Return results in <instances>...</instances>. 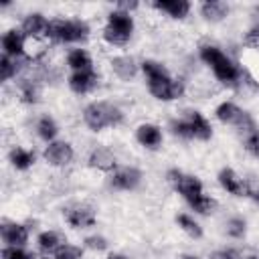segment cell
I'll list each match as a JSON object with an SVG mask.
<instances>
[{
  "instance_id": "603a6c76",
  "label": "cell",
  "mask_w": 259,
  "mask_h": 259,
  "mask_svg": "<svg viewBox=\"0 0 259 259\" xmlns=\"http://www.w3.org/2000/svg\"><path fill=\"white\" fill-rule=\"evenodd\" d=\"M67 63H69V67L75 69V71H89V69H91V57H89L87 51H83V49L71 51L69 57H67Z\"/></svg>"
},
{
  "instance_id": "6da1fadb",
  "label": "cell",
  "mask_w": 259,
  "mask_h": 259,
  "mask_svg": "<svg viewBox=\"0 0 259 259\" xmlns=\"http://www.w3.org/2000/svg\"><path fill=\"white\" fill-rule=\"evenodd\" d=\"M168 180L174 184V188L188 200V204L200 212V214H208L214 206V200L204 196L202 192V182L196 178V176H190V174H184L180 170H170L168 172Z\"/></svg>"
},
{
  "instance_id": "5bb4252c",
  "label": "cell",
  "mask_w": 259,
  "mask_h": 259,
  "mask_svg": "<svg viewBox=\"0 0 259 259\" xmlns=\"http://www.w3.org/2000/svg\"><path fill=\"white\" fill-rule=\"evenodd\" d=\"M136 138H138V142H140L142 146H146V148H158L160 142H162V132H160V127L154 125V123H142V125L138 127V132H136Z\"/></svg>"
},
{
  "instance_id": "4316f807",
  "label": "cell",
  "mask_w": 259,
  "mask_h": 259,
  "mask_svg": "<svg viewBox=\"0 0 259 259\" xmlns=\"http://www.w3.org/2000/svg\"><path fill=\"white\" fill-rule=\"evenodd\" d=\"M0 69H2V79L8 81V79L18 71L16 59H14V57H8V55H2V59H0Z\"/></svg>"
},
{
  "instance_id": "44dd1931",
  "label": "cell",
  "mask_w": 259,
  "mask_h": 259,
  "mask_svg": "<svg viewBox=\"0 0 259 259\" xmlns=\"http://www.w3.org/2000/svg\"><path fill=\"white\" fill-rule=\"evenodd\" d=\"M202 16L206 18V20H223L227 14H229V6L225 4V2H217V0H212V2H204L202 4Z\"/></svg>"
},
{
  "instance_id": "8d00e7d4",
  "label": "cell",
  "mask_w": 259,
  "mask_h": 259,
  "mask_svg": "<svg viewBox=\"0 0 259 259\" xmlns=\"http://www.w3.org/2000/svg\"><path fill=\"white\" fill-rule=\"evenodd\" d=\"M249 196H251L255 202H259V188H257V190H251V192H249Z\"/></svg>"
},
{
  "instance_id": "f546056e",
  "label": "cell",
  "mask_w": 259,
  "mask_h": 259,
  "mask_svg": "<svg viewBox=\"0 0 259 259\" xmlns=\"http://www.w3.org/2000/svg\"><path fill=\"white\" fill-rule=\"evenodd\" d=\"M20 95H22V99H24L26 103H34V101L38 99V91H36V87H34L30 81H24V83L20 85Z\"/></svg>"
},
{
  "instance_id": "3957f363",
  "label": "cell",
  "mask_w": 259,
  "mask_h": 259,
  "mask_svg": "<svg viewBox=\"0 0 259 259\" xmlns=\"http://www.w3.org/2000/svg\"><path fill=\"white\" fill-rule=\"evenodd\" d=\"M83 117H85V123L91 130L99 132L103 127L117 125L121 121V111L115 105L107 103V101H95V103H91V105L85 107Z\"/></svg>"
},
{
  "instance_id": "836d02e7",
  "label": "cell",
  "mask_w": 259,
  "mask_h": 259,
  "mask_svg": "<svg viewBox=\"0 0 259 259\" xmlns=\"http://www.w3.org/2000/svg\"><path fill=\"white\" fill-rule=\"evenodd\" d=\"M227 233L231 237H235V239L243 237L245 235V221L243 219H231L229 225H227Z\"/></svg>"
},
{
  "instance_id": "83f0119b",
  "label": "cell",
  "mask_w": 259,
  "mask_h": 259,
  "mask_svg": "<svg viewBox=\"0 0 259 259\" xmlns=\"http://www.w3.org/2000/svg\"><path fill=\"white\" fill-rule=\"evenodd\" d=\"M243 138H245V148H247L255 158H259V130L253 127L251 132L243 134Z\"/></svg>"
},
{
  "instance_id": "8fae6325",
  "label": "cell",
  "mask_w": 259,
  "mask_h": 259,
  "mask_svg": "<svg viewBox=\"0 0 259 259\" xmlns=\"http://www.w3.org/2000/svg\"><path fill=\"white\" fill-rule=\"evenodd\" d=\"M142 180V172L136 168H121L117 172H113L111 176V186L117 190H132L140 184Z\"/></svg>"
},
{
  "instance_id": "f35d334b",
  "label": "cell",
  "mask_w": 259,
  "mask_h": 259,
  "mask_svg": "<svg viewBox=\"0 0 259 259\" xmlns=\"http://www.w3.org/2000/svg\"><path fill=\"white\" fill-rule=\"evenodd\" d=\"M182 259H198V257H196V255H184Z\"/></svg>"
},
{
  "instance_id": "4fadbf2b",
  "label": "cell",
  "mask_w": 259,
  "mask_h": 259,
  "mask_svg": "<svg viewBox=\"0 0 259 259\" xmlns=\"http://www.w3.org/2000/svg\"><path fill=\"white\" fill-rule=\"evenodd\" d=\"M219 182H221V186H223L227 192H231V194H235V196L247 194V188H245L243 180H241L231 168H223V170L219 172Z\"/></svg>"
},
{
  "instance_id": "ac0fdd59",
  "label": "cell",
  "mask_w": 259,
  "mask_h": 259,
  "mask_svg": "<svg viewBox=\"0 0 259 259\" xmlns=\"http://www.w3.org/2000/svg\"><path fill=\"white\" fill-rule=\"evenodd\" d=\"M47 26H49L47 18L38 12H34V14H28L26 20L22 22V34L24 36H40V34H47Z\"/></svg>"
},
{
  "instance_id": "7c38bea8",
  "label": "cell",
  "mask_w": 259,
  "mask_h": 259,
  "mask_svg": "<svg viewBox=\"0 0 259 259\" xmlns=\"http://www.w3.org/2000/svg\"><path fill=\"white\" fill-rule=\"evenodd\" d=\"M95 85H97V75H95L93 69H89V71H75V73L69 77V87H71L75 93H87V91H91Z\"/></svg>"
},
{
  "instance_id": "7402d4cb",
  "label": "cell",
  "mask_w": 259,
  "mask_h": 259,
  "mask_svg": "<svg viewBox=\"0 0 259 259\" xmlns=\"http://www.w3.org/2000/svg\"><path fill=\"white\" fill-rule=\"evenodd\" d=\"M36 243H38L40 251H45V253H57L59 247L65 245V243L61 241V237H59L55 231H45V233H40L38 239H36Z\"/></svg>"
},
{
  "instance_id": "9a60e30c",
  "label": "cell",
  "mask_w": 259,
  "mask_h": 259,
  "mask_svg": "<svg viewBox=\"0 0 259 259\" xmlns=\"http://www.w3.org/2000/svg\"><path fill=\"white\" fill-rule=\"evenodd\" d=\"M2 49H4V55L8 57H14V59L20 57L24 51V34L18 30H8L2 36Z\"/></svg>"
},
{
  "instance_id": "d6a6232c",
  "label": "cell",
  "mask_w": 259,
  "mask_h": 259,
  "mask_svg": "<svg viewBox=\"0 0 259 259\" xmlns=\"http://www.w3.org/2000/svg\"><path fill=\"white\" fill-rule=\"evenodd\" d=\"M243 45H245L249 51H259V24H257V26H253V28L245 34Z\"/></svg>"
},
{
  "instance_id": "4dcf8cb0",
  "label": "cell",
  "mask_w": 259,
  "mask_h": 259,
  "mask_svg": "<svg viewBox=\"0 0 259 259\" xmlns=\"http://www.w3.org/2000/svg\"><path fill=\"white\" fill-rule=\"evenodd\" d=\"M172 132L180 138H192V130H190V123L186 119H174L172 123Z\"/></svg>"
},
{
  "instance_id": "9c48e42d",
  "label": "cell",
  "mask_w": 259,
  "mask_h": 259,
  "mask_svg": "<svg viewBox=\"0 0 259 259\" xmlns=\"http://www.w3.org/2000/svg\"><path fill=\"white\" fill-rule=\"evenodd\" d=\"M65 219L71 227H77V229H85V227L95 225V212L89 206H71V208H67Z\"/></svg>"
},
{
  "instance_id": "d590c367",
  "label": "cell",
  "mask_w": 259,
  "mask_h": 259,
  "mask_svg": "<svg viewBox=\"0 0 259 259\" xmlns=\"http://www.w3.org/2000/svg\"><path fill=\"white\" fill-rule=\"evenodd\" d=\"M210 259H243V255L237 249H223L210 255Z\"/></svg>"
},
{
  "instance_id": "d6986e66",
  "label": "cell",
  "mask_w": 259,
  "mask_h": 259,
  "mask_svg": "<svg viewBox=\"0 0 259 259\" xmlns=\"http://www.w3.org/2000/svg\"><path fill=\"white\" fill-rule=\"evenodd\" d=\"M89 164L93 168H99V170H113L115 168V156L107 148H97V150H93Z\"/></svg>"
},
{
  "instance_id": "8992f818",
  "label": "cell",
  "mask_w": 259,
  "mask_h": 259,
  "mask_svg": "<svg viewBox=\"0 0 259 259\" xmlns=\"http://www.w3.org/2000/svg\"><path fill=\"white\" fill-rule=\"evenodd\" d=\"M132 30H134V20H132L130 12L115 10L107 16V26L103 30V38L111 45H125L132 36Z\"/></svg>"
},
{
  "instance_id": "e0dca14e",
  "label": "cell",
  "mask_w": 259,
  "mask_h": 259,
  "mask_svg": "<svg viewBox=\"0 0 259 259\" xmlns=\"http://www.w3.org/2000/svg\"><path fill=\"white\" fill-rule=\"evenodd\" d=\"M154 8L170 14L172 18H184L190 10V4L186 0H158L154 2Z\"/></svg>"
},
{
  "instance_id": "e575fe53",
  "label": "cell",
  "mask_w": 259,
  "mask_h": 259,
  "mask_svg": "<svg viewBox=\"0 0 259 259\" xmlns=\"http://www.w3.org/2000/svg\"><path fill=\"white\" fill-rule=\"evenodd\" d=\"M85 247L87 249H93V251H103L107 247V241L99 235H93V237H87L85 239Z\"/></svg>"
},
{
  "instance_id": "30bf717a",
  "label": "cell",
  "mask_w": 259,
  "mask_h": 259,
  "mask_svg": "<svg viewBox=\"0 0 259 259\" xmlns=\"http://www.w3.org/2000/svg\"><path fill=\"white\" fill-rule=\"evenodd\" d=\"M2 241L6 243V247H22L28 241V229L18 223H4Z\"/></svg>"
},
{
  "instance_id": "52a82bcc",
  "label": "cell",
  "mask_w": 259,
  "mask_h": 259,
  "mask_svg": "<svg viewBox=\"0 0 259 259\" xmlns=\"http://www.w3.org/2000/svg\"><path fill=\"white\" fill-rule=\"evenodd\" d=\"M217 117H219L223 123L235 125L241 134H247V132H251V130L255 127L253 119H251L243 109H239L235 103H231V101H225V103H221V105L217 107Z\"/></svg>"
},
{
  "instance_id": "7a4b0ae2",
  "label": "cell",
  "mask_w": 259,
  "mask_h": 259,
  "mask_svg": "<svg viewBox=\"0 0 259 259\" xmlns=\"http://www.w3.org/2000/svg\"><path fill=\"white\" fill-rule=\"evenodd\" d=\"M142 69H144V73L148 77V87H150L154 97H158L162 101H170V99H176L182 93V85L178 81H172L170 75L166 73V69L160 63L144 61Z\"/></svg>"
},
{
  "instance_id": "d4e9b609",
  "label": "cell",
  "mask_w": 259,
  "mask_h": 259,
  "mask_svg": "<svg viewBox=\"0 0 259 259\" xmlns=\"http://www.w3.org/2000/svg\"><path fill=\"white\" fill-rule=\"evenodd\" d=\"M36 130H38V136H40L42 140H47V142H51V140L57 136V123H55V119L49 117V115H45V117L38 119Z\"/></svg>"
},
{
  "instance_id": "277c9868",
  "label": "cell",
  "mask_w": 259,
  "mask_h": 259,
  "mask_svg": "<svg viewBox=\"0 0 259 259\" xmlns=\"http://www.w3.org/2000/svg\"><path fill=\"white\" fill-rule=\"evenodd\" d=\"M200 57H202V61L206 65H210V69H212V73L217 75L219 81H223V83H237V79H239L237 65L231 59H227L217 47H202L200 49Z\"/></svg>"
},
{
  "instance_id": "ffe728a7",
  "label": "cell",
  "mask_w": 259,
  "mask_h": 259,
  "mask_svg": "<svg viewBox=\"0 0 259 259\" xmlns=\"http://www.w3.org/2000/svg\"><path fill=\"white\" fill-rule=\"evenodd\" d=\"M111 67L115 71V75L123 81H130L136 75V63L130 57H115L111 59Z\"/></svg>"
},
{
  "instance_id": "1f68e13d",
  "label": "cell",
  "mask_w": 259,
  "mask_h": 259,
  "mask_svg": "<svg viewBox=\"0 0 259 259\" xmlns=\"http://www.w3.org/2000/svg\"><path fill=\"white\" fill-rule=\"evenodd\" d=\"M2 259H32V255L26 253L20 247H4L2 249Z\"/></svg>"
},
{
  "instance_id": "ab89813d",
  "label": "cell",
  "mask_w": 259,
  "mask_h": 259,
  "mask_svg": "<svg viewBox=\"0 0 259 259\" xmlns=\"http://www.w3.org/2000/svg\"><path fill=\"white\" fill-rule=\"evenodd\" d=\"M255 16H257V20H259V6H255Z\"/></svg>"
},
{
  "instance_id": "484cf974",
  "label": "cell",
  "mask_w": 259,
  "mask_h": 259,
  "mask_svg": "<svg viewBox=\"0 0 259 259\" xmlns=\"http://www.w3.org/2000/svg\"><path fill=\"white\" fill-rule=\"evenodd\" d=\"M178 225H180V229H182L184 233H188L190 237H194V239L202 237V229L198 227V223H196L192 217H188V214H178Z\"/></svg>"
},
{
  "instance_id": "f1b7e54d",
  "label": "cell",
  "mask_w": 259,
  "mask_h": 259,
  "mask_svg": "<svg viewBox=\"0 0 259 259\" xmlns=\"http://www.w3.org/2000/svg\"><path fill=\"white\" fill-rule=\"evenodd\" d=\"M83 257V251L79 249V247H75V245H63V247H59V251L55 253V259H81Z\"/></svg>"
},
{
  "instance_id": "cb8c5ba5",
  "label": "cell",
  "mask_w": 259,
  "mask_h": 259,
  "mask_svg": "<svg viewBox=\"0 0 259 259\" xmlns=\"http://www.w3.org/2000/svg\"><path fill=\"white\" fill-rule=\"evenodd\" d=\"M10 162H12V166L18 168V170H26V168L32 166L34 154L28 152V150H24V148H16V150L10 152Z\"/></svg>"
},
{
  "instance_id": "2e32d148",
  "label": "cell",
  "mask_w": 259,
  "mask_h": 259,
  "mask_svg": "<svg viewBox=\"0 0 259 259\" xmlns=\"http://www.w3.org/2000/svg\"><path fill=\"white\" fill-rule=\"evenodd\" d=\"M186 121L190 123V130H192V138H198V140H208L212 136V127L210 123L198 113V111H188L186 115Z\"/></svg>"
},
{
  "instance_id": "74e56055",
  "label": "cell",
  "mask_w": 259,
  "mask_h": 259,
  "mask_svg": "<svg viewBox=\"0 0 259 259\" xmlns=\"http://www.w3.org/2000/svg\"><path fill=\"white\" fill-rule=\"evenodd\" d=\"M107 259H127V257H125V255H121V253H111Z\"/></svg>"
},
{
  "instance_id": "5b68a950",
  "label": "cell",
  "mask_w": 259,
  "mask_h": 259,
  "mask_svg": "<svg viewBox=\"0 0 259 259\" xmlns=\"http://www.w3.org/2000/svg\"><path fill=\"white\" fill-rule=\"evenodd\" d=\"M87 34H89V26L83 20H51L47 26V36L61 42L85 40Z\"/></svg>"
},
{
  "instance_id": "ba28073f",
  "label": "cell",
  "mask_w": 259,
  "mask_h": 259,
  "mask_svg": "<svg viewBox=\"0 0 259 259\" xmlns=\"http://www.w3.org/2000/svg\"><path fill=\"white\" fill-rule=\"evenodd\" d=\"M73 158V148L67 142H51L45 150V160L53 166H65Z\"/></svg>"
}]
</instances>
